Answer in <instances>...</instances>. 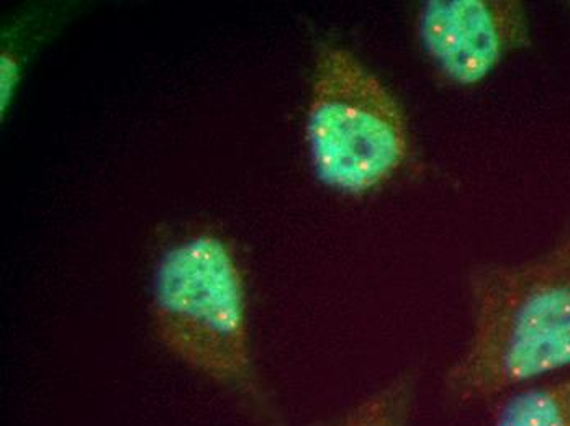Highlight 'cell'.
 <instances>
[{"label":"cell","instance_id":"obj_2","mask_svg":"<svg viewBox=\"0 0 570 426\" xmlns=\"http://www.w3.org/2000/svg\"><path fill=\"white\" fill-rule=\"evenodd\" d=\"M151 320L180 365L228 389L255 393L245 276L224 237L187 235L159 256Z\"/></svg>","mask_w":570,"mask_h":426},{"label":"cell","instance_id":"obj_5","mask_svg":"<svg viewBox=\"0 0 570 426\" xmlns=\"http://www.w3.org/2000/svg\"><path fill=\"white\" fill-rule=\"evenodd\" d=\"M490 426H570V379L510 397Z\"/></svg>","mask_w":570,"mask_h":426},{"label":"cell","instance_id":"obj_7","mask_svg":"<svg viewBox=\"0 0 570 426\" xmlns=\"http://www.w3.org/2000/svg\"><path fill=\"white\" fill-rule=\"evenodd\" d=\"M22 79V61L16 51L6 48L0 53V113L2 119L12 106Z\"/></svg>","mask_w":570,"mask_h":426},{"label":"cell","instance_id":"obj_3","mask_svg":"<svg viewBox=\"0 0 570 426\" xmlns=\"http://www.w3.org/2000/svg\"><path fill=\"white\" fill-rule=\"evenodd\" d=\"M305 140L316 178L347 196L391 181L410 151L409 123L394 93L336 44L316 53Z\"/></svg>","mask_w":570,"mask_h":426},{"label":"cell","instance_id":"obj_6","mask_svg":"<svg viewBox=\"0 0 570 426\" xmlns=\"http://www.w3.org/2000/svg\"><path fill=\"white\" fill-rule=\"evenodd\" d=\"M413 384L400 377L364 398L335 426H409Z\"/></svg>","mask_w":570,"mask_h":426},{"label":"cell","instance_id":"obj_4","mask_svg":"<svg viewBox=\"0 0 570 426\" xmlns=\"http://www.w3.org/2000/svg\"><path fill=\"white\" fill-rule=\"evenodd\" d=\"M419 38L438 72L469 88L530 44V22L517 0H431L419 13Z\"/></svg>","mask_w":570,"mask_h":426},{"label":"cell","instance_id":"obj_1","mask_svg":"<svg viewBox=\"0 0 570 426\" xmlns=\"http://www.w3.org/2000/svg\"><path fill=\"white\" fill-rule=\"evenodd\" d=\"M469 289L471 336L444 380L454 400L485 402L570 366V240L520 265L482 266Z\"/></svg>","mask_w":570,"mask_h":426}]
</instances>
